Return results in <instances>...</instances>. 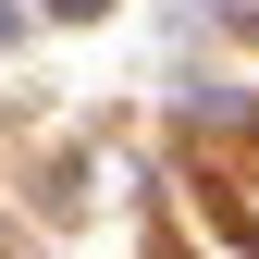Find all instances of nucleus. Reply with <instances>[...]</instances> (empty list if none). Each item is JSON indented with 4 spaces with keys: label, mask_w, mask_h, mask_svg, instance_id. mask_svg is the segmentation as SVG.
<instances>
[{
    "label": "nucleus",
    "mask_w": 259,
    "mask_h": 259,
    "mask_svg": "<svg viewBox=\"0 0 259 259\" xmlns=\"http://www.w3.org/2000/svg\"><path fill=\"white\" fill-rule=\"evenodd\" d=\"M50 13H99V0H50Z\"/></svg>",
    "instance_id": "obj_1"
},
{
    "label": "nucleus",
    "mask_w": 259,
    "mask_h": 259,
    "mask_svg": "<svg viewBox=\"0 0 259 259\" xmlns=\"http://www.w3.org/2000/svg\"><path fill=\"white\" fill-rule=\"evenodd\" d=\"M0 37H13V13H0Z\"/></svg>",
    "instance_id": "obj_2"
}]
</instances>
